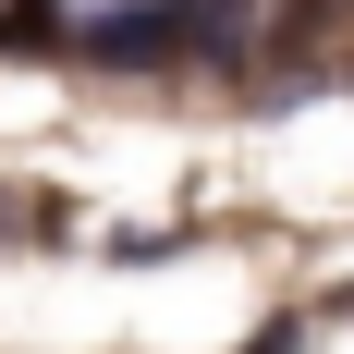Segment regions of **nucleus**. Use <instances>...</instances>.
<instances>
[{"label": "nucleus", "mask_w": 354, "mask_h": 354, "mask_svg": "<svg viewBox=\"0 0 354 354\" xmlns=\"http://www.w3.org/2000/svg\"><path fill=\"white\" fill-rule=\"evenodd\" d=\"M98 62H183L196 49V0H135V12H98L86 25Z\"/></svg>", "instance_id": "1"}, {"label": "nucleus", "mask_w": 354, "mask_h": 354, "mask_svg": "<svg viewBox=\"0 0 354 354\" xmlns=\"http://www.w3.org/2000/svg\"><path fill=\"white\" fill-rule=\"evenodd\" d=\"M62 37V0H0V49H49Z\"/></svg>", "instance_id": "2"}, {"label": "nucleus", "mask_w": 354, "mask_h": 354, "mask_svg": "<svg viewBox=\"0 0 354 354\" xmlns=\"http://www.w3.org/2000/svg\"><path fill=\"white\" fill-rule=\"evenodd\" d=\"M257 354H293V330H269V342H257Z\"/></svg>", "instance_id": "3"}]
</instances>
